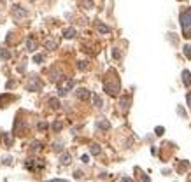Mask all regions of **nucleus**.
<instances>
[{
  "label": "nucleus",
  "instance_id": "nucleus-1",
  "mask_svg": "<svg viewBox=\"0 0 191 182\" xmlns=\"http://www.w3.org/2000/svg\"><path fill=\"white\" fill-rule=\"evenodd\" d=\"M181 26L184 37H191V7L181 12Z\"/></svg>",
  "mask_w": 191,
  "mask_h": 182
},
{
  "label": "nucleus",
  "instance_id": "nucleus-2",
  "mask_svg": "<svg viewBox=\"0 0 191 182\" xmlns=\"http://www.w3.org/2000/svg\"><path fill=\"white\" fill-rule=\"evenodd\" d=\"M104 89H105L107 93L111 95V96H116V95L119 93V81H118V79H116L114 82H111V81H105V82H104Z\"/></svg>",
  "mask_w": 191,
  "mask_h": 182
},
{
  "label": "nucleus",
  "instance_id": "nucleus-3",
  "mask_svg": "<svg viewBox=\"0 0 191 182\" xmlns=\"http://www.w3.org/2000/svg\"><path fill=\"white\" fill-rule=\"evenodd\" d=\"M12 16H14L16 21H21V19H25V18L28 16V11H27L25 7H21V5H14V9H12Z\"/></svg>",
  "mask_w": 191,
  "mask_h": 182
},
{
  "label": "nucleus",
  "instance_id": "nucleus-4",
  "mask_svg": "<svg viewBox=\"0 0 191 182\" xmlns=\"http://www.w3.org/2000/svg\"><path fill=\"white\" fill-rule=\"evenodd\" d=\"M72 88H74V81H72V79H67L63 86H60V88H58V95H60V96H65V95L72 89Z\"/></svg>",
  "mask_w": 191,
  "mask_h": 182
},
{
  "label": "nucleus",
  "instance_id": "nucleus-5",
  "mask_svg": "<svg viewBox=\"0 0 191 182\" xmlns=\"http://www.w3.org/2000/svg\"><path fill=\"white\" fill-rule=\"evenodd\" d=\"M27 88H28L30 91H41V88H42V86H41V82H39V77H37V75H32V77H30V82H28V86H27Z\"/></svg>",
  "mask_w": 191,
  "mask_h": 182
},
{
  "label": "nucleus",
  "instance_id": "nucleus-6",
  "mask_svg": "<svg viewBox=\"0 0 191 182\" xmlns=\"http://www.w3.org/2000/svg\"><path fill=\"white\" fill-rule=\"evenodd\" d=\"M119 105H121V110L126 112V110H128V107H130V98H128V96H121Z\"/></svg>",
  "mask_w": 191,
  "mask_h": 182
},
{
  "label": "nucleus",
  "instance_id": "nucleus-7",
  "mask_svg": "<svg viewBox=\"0 0 191 182\" xmlns=\"http://www.w3.org/2000/svg\"><path fill=\"white\" fill-rule=\"evenodd\" d=\"M90 95H91V93H90L88 89H84V88L77 89V98H79V100H88V98H90Z\"/></svg>",
  "mask_w": 191,
  "mask_h": 182
},
{
  "label": "nucleus",
  "instance_id": "nucleus-8",
  "mask_svg": "<svg viewBox=\"0 0 191 182\" xmlns=\"http://www.w3.org/2000/svg\"><path fill=\"white\" fill-rule=\"evenodd\" d=\"M182 82H184V86H191V74L188 70L182 72Z\"/></svg>",
  "mask_w": 191,
  "mask_h": 182
},
{
  "label": "nucleus",
  "instance_id": "nucleus-9",
  "mask_svg": "<svg viewBox=\"0 0 191 182\" xmlns=\"http://www.w3.org/2000/svg\"><path fill=\"white\" fill-rule=\"evenodd\" d=\"M76 33H77V32H76V28H67V30L63 32V35L67 37V39H72V37H76Z\"/></svg>",
  "mask_w": 191,
  "mask_h": 182
},
{
  "label": "nucleus",
  "instance_id": "nucleus-10",
  "mask_svg": "<svg viewBox=\"0 0 191 182\" xmlns=\"http://www.w3.org/2000/svg\"><path fill=\"white\" fill-rule=\"evenodd\" d=\"M27 166H28L30 170H35V166H34V163H32V161H28V163H27ZM42 166H44V161H41V159H39V163H37V168L41 170Z\"/></svg>",
  "mask_w": 191,
  "mask_h": 182
},
{
  "label": "nucleus",
  "instance_id": "nucleus-11",
  "mask_svg": "<svg viewBox=\"0 0 191 182\" xmlns=\"http://www.w3.org/2000/svg\"><path fill=\"white\" fill-rule=\"evenodd\" d=\"M97 28H98V32H102V33H109V32H111V28L105 26L104 23H98V25H97Z\"/></svg>",
  "mask_w": 191,
  "mask_h": 182
},
{
  "label": "nucleus",
  "instance_id": "nucleus-12",
  "mask_svg": "<svg viewBox=\"0 0 191 182\" xmlns=\"http://www.w3.org/2000/svg\"><path fill=\"white\" fill-rule=\"evenodd\" d=\"M97 124H98V128H102V130H109V128H111V124H109L107 121H102V119H100Z\"/></svg>",
  "mask_w": 191,
  "mask_h": 182
},
{
  "label": "nucleus",
  "instance_id": "nucleus-13",
  "mask_svg": "<svg viewBox=\"0 0 191 182\" xmlns=\"http://www.w3.org/2000/svg\"><path fill=\"white\" fill-rule=\"evenodd\" d=\"M62 74H60V72H56V70H51V81H60V79H62Z\"/></svg>",
  "mask_w": 191,
  "mask_h": 182
},
{
  "label": "nucleus",
  "instance_id": "nucleus-14",
  "mask_svg": "<svg viewBox=\"0 0 191 182\" xmlns=\"http://www.w3.org/2000/svg\"><path fill=\"white\" fill-rule=\"evenodd\" d=\"M90 151H91V154L97 156V154H100V147L97 145V144H91V145H90Z\"/></svg>",
  "mask_w": 191,
  "mask_h": 182
},
{
  "label": "nucleus",
  "instance_id": "nucleus-15",
  "mask_svg": "<svg viewBox=\"0 0 191 182\" xmlns=\"http://www.w3.org/2000/svg\"><path fill=\"white\" fill-rule=\"evenodd\" d=\"M49 105L53 109H58V107H60V102H58L56 98H49Z\"/></svg>",
  "mask_w": 191,
  "mask_h": 182
},
{
  "label": "nucleus",
  "instance_id": "nucleus-16",
  "mask_svg": "<svg viewBox=\"0 0 191 182\" xmlns=\"http://www.w3.org/2000/svg\"><path fill=\"white\" fill-rule=\"evenodd\" d=\"M184 54H186V58H191V46L189 44L184 46Z\"/></svg>",
  "mask_w": 191,
  "mask_h": 182
},
{
  "label": "nucleus",
  "instance_id": "nucleus-17",
  "mask_svg": "<svg viewBox=\"0 0 191 182\" xmlns=\"http://www.w3.org/2000/svg\"><path fill=\"white\" fill-rule=\"evenodd\" d=\"M56 42L55 40H46V47H49V49H56Z\"/></svg>",
  "mask_w": 191,
  "mask_h": 182
},
{
  "label": "nucleus",
  "instance_id": "nucleus-18",
  "mask_svg": "<svg viewBox=\"0 0 191 182\" xmlns=\"http://www.w3.org/2000/svg\"><path fill=\"white\" fill-rule=\"evenodd\" d=\"M0 58H4V60H9V58H11V54H9L5 49H0Z\"/></svg>",
  "mask_w": 191,
  "mask_h": 182
},
{
  "label": "nucleus",
  "instance_id": "nucleus-19",
  "mask_svg": "<svg viewBox=\"0 0 191 182\" xmlns=\"http://www.w3.org/2000/svg\"><path fill=\"white\" fill-rule=\"evenodd\" d=\"M93 103H95V107H102V100L97 95H93Z\"/></svg>",
  "mask_w": 191,
  "mask_h": 182
},
{
  "label": "nucleus",
  "instance_id": "nucleus-20",
  "mask_svg": "<svg viewBox=\"0 0 191 182\" xmlns=\"http://www.w3.org/2000/svg\"><path fill=\"white\" fill-rule=\"evenodd\" d=\"M83 5H84V9H91V7H93V0H83Z\"/></svg>",
  "mask_w": 191,
  "mask_h": 182
},
{
  "label": "nucleus",
  "instance_id": "nucleus-21",
  "mask_svg": "<svg viewBox=\"0 0 191 182\" xmlns=\"http://www.w3.org/2000/svg\"><path fill=\"white\" fill-rule=\"evenodd\" d=\"M62 163H63V165H69V163H70V156H69V154H63V156H62Z\"/></svg>",
  "mask_w": 191,
  "mask_h": 182
},
{
  "label": "nucleus",
  "instance_id": "nucleus-22",
  "mask_svg": "<svg viewBox=\"0 0 191 182\" xmlns=\"http://www.w3.org/2000/svg\"><path fill=\"white\" fill-rule=\"evenodd\" d=\"M62 126H63V124L56 121V123H53V130H55V131H60V130H62Z\"/></svg>",
  "mask_w": 191,
  "mask_h": 182
},
{
  "label": "nucleus",
  "instance_id": "nucleus-23",
  "mask_svg": "<svg viewBox=\"0 0 191 182\" xmlns=\"http://www.w3.org/2000/svg\"><path fill=\"white\" fill-rule=\"evenodd\" d=\"M32 149H34V151H39V149H41V142H32Z\"/></svg>",
  "mask_w": 191,
  "mask_h": 182
},
{
  "label": "nucleus",
  "instance_id": "nucleus-24",
  "mask_svg": "<svg viewBox=\"0 0 191 182\" xmlns=\"http://www.w3.org/2000/svg\"><path fill=\"white\" fill-rule=\"evenodd\" d=\"M27 47H28L30 51H34V49H35V42H34V40H28V42H27Z\"/></svg>",
  "mask_w": 191,
  "mask_h": 182
},
{
  "label": "nucleus",
  "instance_id": "nucleus-25",
  "mask_svg": "<svg viewBox=\"0 0 191 182\" xmlns=\"http://www.w3.org/2000/svg\"><path fill=\"white\" fill-rule=\"evenodd\" d=\"M88 68V63L86 61H79V70H86Z\"/></svg>",
  "mask_w": 191,
  "mask_h": 182
},
{
  "label": "nucleus",
  "instance_id": "nucleus-26",
  "mask_svg": "<svg viewBox=\"0 0 191 182\" xmlns=\"http://www.w3.org/2000/svg\"><path fill=\"white\" fill-rule=\"evenodd\" d=\"M37 128L42 131V130H46V128H48V123H39V124H37Z\"/></svg>",
  "mask_w": 191,
  "mask_h": 182
},
{
  "label": "nucleus",
  "instance_id": "nucleus-27",
  "mask_svg": "<svg viewBox=\"0 0 191 182\" xmlns=\"http://www.w3.org/2000/svg\"><path fill=\"white\" fill-rule=\"evenodd\" d=\"M34 61L41 63V61H42V54H35V56H34Z\"/></svg>",
  "mask_w": 191,
  "mask_h": 182
},
{
  "label": "nucleus",
  "instance_id": "nucleus-28",
  "mask_svg": "<svg viewBox=\"0 0 191 182\" xmlns=\"http://www.w3.org/2000/svg\"><path fill=\"white\" fill-rule=\"evenodd\" d=\"M163 131H165L163 126H158V128H156V135H163Z\"/></svg>",
  "mask_w": 191,
  "mask_h": 182
},
{
  "label": "nucleus",
  "instance_id": "nucleus-29",
  "mask_svg": "<svg viewBox=\"0 0 191 182\" xmlns=\"http://www.w3.org/2000/svg\"><path fill=\"white\" fill-rule=\"evenodd\" d=\"M186 100H188V105H189V107H191V91H189V93H188V96H186Z\"/></svg>",
  "mask_w": 191,
  "mask_h": 182
},
{
  "label": "nucleus",
  "instance_id": "nucleus-30",
  "mask_svg": "<svg viewBox=\"0 0 191 182\" xmlns=\"http://www.w3.org/2000/svg\"><path fill=\"white\" fill-rule=\"evenodd\" d=\"M49 182H69V180H63V179H51Z\"/></svg>",
  "mask_w": 191,
  "mask_h": 182
},
{
  "label": "nucleus",
  "instance_id": "nucleus-31",
  "mask_svg": "<svg viewBox=\"0 0 191 182\" xmlns=\"http://www.w3.org/2000/svg\"><path fill=\"white\" fill-rule=\"evenodd\" d=\"M81 159L84 161V163H88V161H90V158H88V156H86V154H84V156H83V158H81Z\"/></svg>",
  "mask_w": 191,
  "mask_h": 182
},
{
  "label": "nucleus",
  "instance_id": "nucleus-32",
  "mask_svg": "<svg viewBox=\"0 0 191 182\" xmlns=\"http://www.w3.org/2000/svg\"><path fill=\"white\" fill-rule=\"evenodd\" d=\"M123 182H133V180H132V179H128V177H125V179H123Z\"/></svg>",
  "mask_w": 191,
  "mask_h": 182
}]
</instances>
